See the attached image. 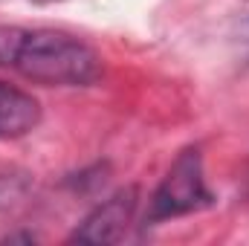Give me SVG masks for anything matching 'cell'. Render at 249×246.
Returning <instances> with one entry per match:
<instances>
[{"mask_svg":"<svg viewBox=\"0 0 249 246\" xmlns=\"http://www.w3.org/2000/svg\"><path fill=\"white\" fill-rule=\"evenodd\" d=\"M9 70L44 87H87L102 75V58L81 38L55 29H20Z\"/></svg>","mask_w":249,"mask_h":246,"instance_id":"1","label":"cell"},{"mask_svg":"<svg viewBox=\"0 0 249 246\" xmlns=\"http://www.w3.org/2000/svg\"><path fill=\"white\" fill-rule=\"evenodd\" d=\"M26 191V180L18 174H0V211L9 209L15 200H20Z\"/></svg>","mask_w":249,"mask_h":246,"instance_id":"5","label":"cell"},{"mask_svg":"<svg viewBox=\"0 0 249 246\" xmlns=\"http://www.w3.org/2000/svg\"><path fill=\"white\" fill-rule=\"evenodd\" d=\"M136 203H139L136 188L116 191L113 197L99 203L81 220V226L70 235V241H78V244H116V241H122L127 226L133 223Z\"/></svg>","mask_w":249,"mask_h":246,"instance_id":"3","label":"cell"},{"mask_svg":"<svg viewBox=\"0 0 249 246\" xmlns=\"http://www.w3.org/2000/svg\"><path fill=\"white\" fill-rule=\"evenodd\" d=\"M35 3H50V0H35Z\"/></svg>","mask_w":249,"mask_h":246,"instance_id":"7","label":"cell"},{"mask_svg":"<svg viewBox=\"0 0 249 246\" xmlns=\"http://www.w3.org/2000/svg\"><path fill=\"white\" fill-rule=\"evenodd\" d=\"M212 203H214V194L209 191L206 177H203V157L197 148H188L174 159L162 183L157 185L151 197V209H148V223L174 220L191 211L209 209Z\"/></svg>","mask_w":249,"mask_h":246,"instance_id":"2","label":"cell"},{"mask_svg":"<svg viewBox=\"0 0 249 246\" xmlns=\"http://www.w3.org/2000/svg\"><path fill=\"white\" fill-rule=\"evenodd\" d=\"M18 32H20V26H0V67H9Z\"/></svg>","mask_w":249,"mask_h":246,"instance_id":"6","label":"cell"},{"mask_svg":"<svg viewBox=\"0 0 249 246\" xmlns=\"http://www.w3.org/2000/svg\"><path fill=\"white\" fill-rule=\"evenodd\" d=\"M41 124V105L32 93L0 81V139H20Z\"/></svg>","mask_w":249,"mask_h":246,"instance_id":"4","label":"cell"}]
</instances>
